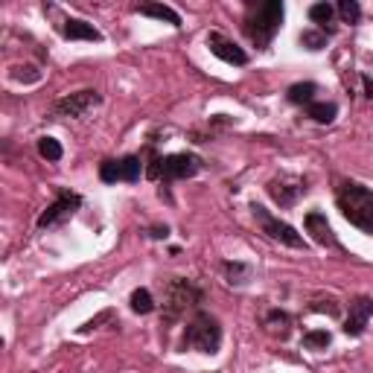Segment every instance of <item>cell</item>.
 <instances>
[{
  "instance_id": "obj_9",
  "label": "cell",
  "mask_w": 373,
  "mask_h": 373,
  "mask_svg": "<svg viewBox=\"0 0 373 373\" xmlns=\"http://www.w3.org/2000/svg\"><path fill=\"white\" fill-rule=\"evenodd\" d=\"M207 47H210V53L222 59L224 64H234V68L248 64V53L242 50V47H236L231 38H224L222 32H207Z\"/></svg>"
},
{
  "instance_id": "obj_7",
  "label": "cell",
  "mask_w": 373,
  "mask_h": 373,
  "mask_svg": "<svg viewBox=\"0 0 373 373\" xmlns=\"http://www.w3.org/2000/svg\"><path fill=\"white\" fill-rule=\"evenodd\" d=\"M100 102H102V96L96 91H76L70 96H61V100L53 105V114L64 117V120H82L93 108H100Z\"/></svg>"
},
{
  "instance_id": "obj_12",
  "label": "cell",
  "mask_w": 373,
  "mask_h": 373,
  "mask_svg": "<svg viewBox=\"0 0 373 373\" xmlns=\"http://www.w3.org/2000/svg\"><path fill=\"white\" fill-rule=\"evenodd\" d=\"M370 315H373V298H356V300H350V315L344 321V333L350 338H359L365 333V327H367Z\"/></svg>"
},
{
  "instance_id": "obj_18",
  "label": "cell",
  "mask_w": 373,
  "mask_h": 373,
  "mask_svg": "<svg viewBox=\"0 0 373 373\" xmlns=\"http://www.w3.org/2000/svg\"><path fill=\"white\" fill-rule=\"evenodd\" d=\"M132 310L137 315H149L155 310V300H152V291L149 289H135L132 291Z\"/></svg>"
},
{
  "instance_id": "obj_25",
  "label": "cell",
  "mask_w": 373,
  "mask_h": 373,
  "mask_svg": "<svg viewBox=\"0 0 373 373\" xmlns=\"http://www.w3.org/2000/svg\"><path fill=\"white\" fill-rule=\"evenodd\" d=\"M224 271H228L231 283H245V280H248V274H251V268H248V266H242V263H224Z\"/></svg>"
},
{
  "instance_id": "obj_11",
  "label": "cell",
  "mask_w": 373,
  "mask_h": 373,
  "mask_svg": "<svg viewBox=\"0 0 373 373\" xmlns=\"http://www.w3.org/2000/svg\"><path fill=\"white\" fill-rule=\"evenodd\" d=\"M303 224H306V231L312 234V239L318 242V245H323V248H335V251H342V242L335 239V234H333V228H330V222H327V216L321 213V210H312V213H306V219H303Z\"/></svg>"
},
{
  "instance_id": "obj_28",
  "label": "cell",
  "mask_w": 373,
  "mask_h": 373,
  "mask_svg": "<svg viewBox=\"0 0 373 373\" xmlns=\"http://www.w3.org/2000/svg\"><path fill=\"white\" fill-rule=\"evenodd\" d=\"M365 91H367V96H373V82H370V76H365Z\"/></svg>"
},
{
  "instance_id": "obj_13",
  "label": "cell",
  "mask_w": 373,
  "mask_h": 373,
  "mask_svg": "<svg viewBox=\"0 0 373 373\" xmlns=\"http://www.w3.org/2000/svg\"><path fill=\"white\" fill-rule=\"evenodd\" d=\"M61 36L68 41H102V32L82 18H68L61 26Z\"/></svg>"
},
{
  "instance_id": "obj_1",
  "label": "cell",
  "mask_w": 373,
  "mask_h": 373,
  "mask_svg": "<svg viewBox=\"0 0 373 373\" xmlns=\"http://www.w3.org/2000/svg\"><path fill=\"white\" fill-rule=\"evenodd\" d=\"M335 204L350 224H356L365 234H373V190L356 181H344L338 187Z\"/></svg>"
},
{
  "instance_id": "obj_4",
  "label": "cell",
  "mask_w": 373,
  "mask_h": 373,
  "mask_svg": "<svg viewBox=\"0 0 373 373\" xmlns=\"http://www.w3.org/2000/svg\"><path fill=\"white\" fill-rule=\"evenodd\" d=\"M199 169H201V160L196 155L178 152V155H167V158H155L146 175H149L152 181H158V178H164V181H181V178L199 175Z\"/></svg>"
},
{
  "instance_id": "obj_22",
  "label": "cell",
  "mask_w": 373,
  "mask_h": 373,
  "mask_svg": "<svg viewBox=\"0 0 373 373\" xmlns=\"http://www.w3.org/2000/svg\"><path fill=\"white\" fill-rule=\"evenodd\" d=\"M338 15H342L344 24H356L362 18V6L356 3V0H342V3H338Z\"/></svg>"
},
{
  "instance_id": "obj_8",
  "label": "cell",
  "mask_w": 373,
  "mask_h": 373,
  "mask_svg": "<svg viewBox=\"0 0 373 373\" xmlns=\"http://www.w3.org/2000/svg\"><path fill=\"white\" fill-rule=\"evenodd\" d=\"M79 207H82V199H79L76 192H59V199L38 216V228H53V224L70 219Z\"/></svg>"
},
{
  "instance_id": "obj_26",
  "label": "cell",
  "mask_w": 373,
  "mask_h": 373,
  "mask_svg": "<svg viewBox=\"0 0 373 373\" xmlns=\"http://www.w3.org/2000/svg\"><path fill=\"white\" fill-rule=\"evenodd\" d=\"M268 323H271V330H280V335H286L289 333V315L286 312H268Z\"/></svg>"
},
{
  "instance_id": "obj_17",
  "label": "cell",
  "mask_w": 373,
  "mask_h": 373,
  "mask_svg": "<svg viewBox=\"0 0 373 373\" xmlns=\"http://www.w3.org/2000/svg\"><path fill=\"white\" fill-rule=\"evenodd\" d=\"M335 114H338L335 102H312V105H306V117H312L315 123H333Z\"/></svg>"
},
{
  "instance_id": "obj_10",
  "label": "cell",
  "mask_w": 373,
  "mask_h": 373,
  "mask_svg": "<svg viewBox=\"0 0 373 373\" xmlns=\"http://www.w3.org/2000/svg\"><path fill=\"white\" fill-rule=\"evenodd\" d=\"M303 192H306V184L300 181V178L280 175V178H274V181H268V196L277 201L280 207H291L303 196Z\"/></svg>"
},
{
  "instance_id": "obj_5",
  "label": "cell",
  "mask_w": 373,
  "mask_h": 373,
  "mask_svg": "<svg viewBox=\"0 0 373 373\" xmlns=\"http://www.w3.org/2000/svg\"><path fill=\"white\" fill-rule=\"evenodd\" d=\"M251 210H254V219H257V224H259V228H263V234H266L268 239L280 242V245H289V248L306 251V239H303V236H300L295 228H291L289 222H280L277 216H271L263 204H254Z\"/></svg>"
},
{
  "instance_id": "obj_3",
  "label": "cell",
  "mask_w": 373,
  "mask_h": 373,
  "mask_svg": "<svg viewBox=\"0 0 373 373\" xmlns=\"http://www.w3.org/2000/svg\"><path fill=\"white\" fill-rule=\"evenodd\" d=\"M184 350H199V353H219L222 347V327L219 321L210 315V312H196L192 321L187 323V333H184Z\"/></svg>"
},
{
  "instance_id": "obj_15",
  "label": "cell",
  "mask_w": 373,
  "mask_h": 373,
  "mask_svg": "<svg viewBox=\"0 0 373 373\" xmlns=\"http://www.w3.org/2000/svg\"><path fill=\"white\" fill-rule=\"evenodd\" d=\"M315 93H318V85L315 82H298V85H291L286 91L291 105H312L315 102Z\"/></svg>"
},
{
  "instance_id": "obj_6",
  "label": "cell",
  "mask_w": 373,
  "mask_h": 373,
  "mask_svg": "<svg viewBox=\"0 0 373 373\" xmlns=\"http://www.w3.org/2000/svg\"><path fill=\"white\" fill-rule=\"evenodd\" d=\"M201 303V291L192 286L190 280H172L167 286V303H164V312H167V321H178L187 310Z\"/></svg>"
},
{
  "instance_id": "obj_21",
  "label": "cell",
  "mask_w": 373,
  "mask_h": 373,
  "mask_svg": "<svg viewBox=\"0 0 373 373\" xmlns=\"http://www.w3.org/2000/svg\"><path fill=\"white\" fill-rule=\"evenodd\" d=\"M327 344H330V333L327 330H312V333L303 335V347L306 350H323Z\"/></svg>"
},
{
  "instance_id": "obj_20",
  "label": "cell",
  "mask_w": 373,
  "mask_h": 373,
  "mask_svg": "<svg viewBox=\"0 0 373 373\" xmlns=\"http://www.w3.org/2000/svg\"><path fill=\"white\" fill-rule=\"evenodd\" d=\"M38 152H41V158H47V160H61V155H64L61 143H59L56 137H41V140H38Z\"/></svg>"
},
{
  "instance_id": "obj_27",
  "label": "cell",
  "mask_w": 373,
  "mask_h": 373,
  "mask_svg": "<svg viewBox=\"0 0 373 373\" xmlns=\"http://www.w3.org/2000/svg\"><path fill=\"white\" fill-rule=\"evenodd\" d=\"M149 236H152V239H167V236H169V228H167V224H164V228H152Z\"/></svg>"
},
{
  "instance_id": "obj_14",
  "label": "cell",
  "mask_w": 373,
  "mask_h": 373,
  "mask_svg": "<svg viewBox=\"0 0 373 373\" xmlns=\"http://www.w3.org/2000/svg\"><path fill=\"white\" fill-rule=\"evenodd\" d=\"M137 12L146 15V18H158V21L172 24V26H181V15H178L175 9H169V6H164V3H143V6H137Z\"/></svg>"
},
{
  "instance_id": "obj_16",
  "label": "cell",
  "mask_w": 373,
  "mask_h": 373,
  "mask_svg": "<svg viewBox=\"0 0 373 373\" xmlns=\"http://www.w3.org/2000/svg\"><path fill=\"white\" fill-rule=\"evenodd\" d=\"M140 172H143V160H140L137 155L120 158V181L135 184V181H140Z\"/></svg>"
},
{
  "instance_id": "obj_2",
  "label": "cell",
  "mask_w": 373,
  "mask_h": 373,
  "mask_svg": "<svg viewBox=\"0 0 373 373\" xmlns=\"http://www.w3.org/2000/svg\"><path fill=\"white\" fill-rule=\"evenodd\" d=\"M283 3L280 0H266V3L251 6V15L245 18V36L251 38V44H257V50H268L274 36L283 26Z\"/></svg>"
},
{
  "instance_id": "obj_24",
  "label": "cell",
  "mask_w": 373,
  "mask_h": 373,
  "mask_svg": "<svg viewBox=\"0 0 373 373\" xmlns=\"http://www.w3.org/2000/svg\"><path fill=\"white\" fill-rule=\"evenodd\" d=\"M100 178L105 184H117L120 181V160H105L100 167Z\"/></svg>"
},
{
  "instance_id": "obj_19",
  "label": "cell",
  "mask_w": 373,
  "mask_h": 373,
  "mask_svg": "<svg viewBox=\"0 0 373 373\" xmlns=\"http://www.w3.org/2000/svg\"><path fill=\"white\" fill-rule=\"evenodd\" d=\"M333 18H335V6H330V3H315V6H310V21H312V24L327 26V24H333Z\"/></svg>"
},
{
  "instance_id": "obj_23",
  "label": "cell",
  "mask_w": 373,
  "mask_h": 373,
  "mask_svg": "<svg viewBox=\"0 0 373 373\" xmlns=\"http://www.w3.org/2000/svg\"><path fill=\"white\" fill-rule=\"evenodd\" d=\"M300 44L306 50H323V47H327V36L315 32V29H306V32H300Z\"/></svg>"
}]
</instances>
